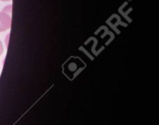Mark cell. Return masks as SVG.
Segmentation results:
<instances>
[{
	"label": "cell",
	"instance_id": "cell-2",
	"mask_svg": "<svg viewBox=\"0 0 159 125\" xmlns=\"http://www.w3.org/2000/svg\"><path fill=\"white\" fill-rule=\"evenodd\" d=\"M11 9H12V6H11V5H9V6H6V7L2 9V12H6V13L10 14Z\"/></svg>",
	"mask_w": 159,
	"mask_h": 125
},
{
	"label": "cell",
	"instance_id": "cell-3",
	"mask_svg": "<svg viewBox=\"0 0 159 125\" xmlns=\"http://www.w3.org/2000/svg\"><path fill=\"white\" fill-rule=\"evenodd\" d=\"M2 53H3V44L2 43L1 40H0V56L2 54Z\"/></svg>",
	"mask_w": 159,
	"mask_h": 125
},
{
	"label": "cell",
	"instance_id": "cell-1",
	"mask_svg": "<svg viewBox=\"0 0 159 125\" xmlns=\"http://www.w3.org/2000/svg\"><path fill=\"white\" fill-rule=\"evenodd\" d=\"M12 18L10 14L6 12H0V33L4 32L10 28Z\"/></svg>",
	"mask_w": 159,
	"mask_h": 125
},
{
	"label": "cell",
	"instance_id": "cell-4",
	"mask_svg": "<svg viewBox=\"0 0 159 125\" xmlns=\"http://www.w3.org/2000/svg\"><path fill=\"white\" fill-rule=\"evenodd\" d=\"M0 1H2V2H9V1H11V0H0Z\"/></svg>",
	"mask_w": 159,
	"mask_h": 125
}]
</instances>
